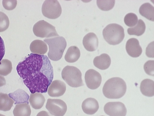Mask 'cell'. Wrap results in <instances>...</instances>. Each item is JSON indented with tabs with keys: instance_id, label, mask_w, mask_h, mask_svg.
I'll use <instances>...</instances> for the list:
<instances>
[{
	"instance_id": "obj_31",
	"label": "cell",
	"mask_w": 154,
	"mask_h": 116,
	"mask_svg": "<svg viewBox=\"0 0 154 116\" xmlns=\"http://www.w3.org/2000/svg\"><path fill=\"white\" fill-rule=\"evenodd\" d=\"M5 53V47L4 42L0 36V62L3 57Z\"/></svg>"
},
{
	"instance_id": "obj_9",
	"label": "cell",
	"mask_w": 154,
	"mask_h": 116,
	"mask_svg": "<svg viewBox=\"0 0 154 116\" xmlns=\"http://www.w3.org/2000/svg\"><path fill=\"white\" fill-rule=\"evenodd\" d=\"M105 112L109 116H125L127 109L124 104L120 102H109L104 105Z\"/></svg>"
},
{
	"instance_id": "obj_21",
	"label": "cell",
	"mask_w": 154,
	"mask_h": 116,
	"mask_svg": "<svg viewBox=\"0 0 154 116\" xmlns=\"http://www.w3.org/2000/svg\"><path fill=\"white\" fill-rule=\"evenodd\" d=\"M80 56V52L78 48L72 46L68 49L65 56V59L68 62L72 63L77 61Z\"/></svg>"
},
{
	"instance_id": "obj_3",
	"label": "cell",
	"mask_w": 154,
	"mask_h": 116,
	"mask_svg": "<svg viewBox=\"0 0 154 116\" xmlns=\"http://www.w3.org/2000/svg\"><path fill=\"white\" fill-rule=\"evenodd\" d=\"M44 41L49 46V50L48 54L49 58L54 61L60 60L66 46L65 39L62 37L58 36L46 38Z\"/></svg>"
},
{
	"instance_id": "obj_22",
	"label": "cell",
	"mask_w": 154,
	"mask_h": 116,
	"mask_svg": "<svg viewBox=\"0 0 154 116\" xmlns=\"http://www.w3.org/2000/svg\"><path fill=\"white\" fill-rule=\"evenodd\" d=\"M31 112L30 106L27 103L16 105L13 111L14 116H30Z\"/></svg>"
},
{
	"instance_id": "obj_12",
	"label": "cell",
	"mask_w": 154,
	"mask_h": 116,
	"mask_svg": "<svg viewBox=\"0 0 154 116\" xmlns=\"http://www.w3.org/2000/svg\"><path fill=\"white\" fill-rule=\"evenodd\" d=\"M126 50L128 54L133 57H137L141 54L142 50L139 41L134 38L128 40L126 44Z\"/></svg>"
},
{
	"instance_id": "obj_1",
	"label": "cell",
	"mask_w": 154,
	"mask_h": 116,
	"mask_svg": "<svg viewBox=\"0 0 154 116\" xmlns=\"http://www.w3.org/2000/svg\"><path fill=\"white\" fill-rule=\"evenodd\" d=\"M17 72L32 93H46L53 78V69L46 55L31 53L16 67Z\"/></svg>"
},
{
	"instance_id": "obj_24",
	"label": "cell",
	"mask_w": 154,
	"mask_h": 116,
	"mask_svg": "<svg viewBox=\"0 0 154 116\" xmlns=\"http://www.w3.org/2000/svg\"><path fill=\"white\" fill-rule=\"evenodd\" d=\"M12 69L11 62L7 59H3L0 62V74L6 76L10 73Z\"/></svg>"
},
{
	"instance_id": "obj_28",
	"label": "cell",
	"mask_w": 154,
	"mask_h": 116,
	"mask_svg": "<svg viewBox=\"0 0 154 116\" xmlns=\"http://www.w3.org/2000/svg\"><path fill=\"white\" fill-rule=\"evenodd\" d=\"M145 72L148 75L154 76V61L149 60L146 62L143 66Z\"/></svg>"
},
{
	"instance_id": "obj_29",
	"label": "cell",
	"mask_w": 154,
	"mask_h": 116,
	"mask_svg": "<svg viewBox=\"0 0 154 116\" xmlns=\"http://www.w3.org/2000/svg\"><path fill=\"white\" fill-rule=\"evenodd\" d=\"M17 0H3L2 5L4 8L8 10H12L17 5Z\"/></svg>"
},
{
	"instance_id": "obj_8",
	"label": "cell",
	"mask_w": 154,
	"mask_h": 116,
	"mask_svg": "<svg viewBox=\"0 0 154 116\" xmlns=\"http://www.w3.org/2000/svg\"><path fill=\"white\" fill-rule=\"evenodd\" d=\"M46 108L51 114L54 116H63L67 110L66 103L60 99L48 98Z\"/></svg>"
},
{
	"instance_id": "obj_20",
	"label": "cell",
	"mask_w": 154,
	"mask_h": 116,
	"mask_svg": "<svg viewBox=\"0 0 154 116\" xmlns=\"http://www.w3.org/2000/svg\"><path fill=\"white\" fill-rule=\"evenodd\" d=\"M140 14L147 19L152 21H154V8L149 3L142 4L139 9Z\"/></svg>"
},
{
	"instance_id": "obj_23",
	"label": "cell",
	"mask_w": 154,
	"mask_h": 116,
	"mask_svg": "<svg viewBox=\"0 0 154 116\" xmlns=\"http://www.w3.org/2000/svg\"><path fill=\"white\" fill-rule=\"evenodd\" d=\"M146 25L143 21L139 19L136 25L132 27L129 28L127 30L128 34L130 35H135L139 36L141 35L144 32Z\"/></svg>"
},
{
	"instance_id": "obj_26",
	"label": "cell",
	"mask_w": 154,
	"mask_h": 116,
	"mask_svg": "<svg viewBox=\"0 0 154 116\" xmlns=\"http://www.w3.org/2000/svg\"><path fill=\"white\" fill-rule=\"evenodd\" d=\"M138 18L137 15L132 13L127 14L124 18L125 24L129 27H132L136 25L137 23Z\"/></svg>"
},
{
	"instance_id": "obj_7",
	"label": "cell",
	"mask_w": 154,
	"mask_h": 116,
	"mask_svg": "<svg viewBox=\"0 0 154 116\" xmlns=\"http://www.w3.org/2000/svg\"><path fill=\"white\" fill-rule=\"evenodd\" d=\"M42 11L45 17L50 19H55L60 15L62 8L57 0H46L42 5Z\"/></svg>"
},
{
	"instance_id": "obj_27",
	"label": "cell",
	"mask_w": 154,
	"mask_h": 116,
	"mask_svg": "<svg viewBox=\"0 0 154 116\" xmlns=\"http://www.w3.org/2000/svg\"><path fill=\"white\" fill-rule=\"evenodd\" d=\"M9 25V21L7 16L4 13L0 11V32L6 30Z\"/></svg>"
},
{
	"instance_id": "obj_33",
	"label": "cell",
	"mask_w": 154,
	"mask_h": 116,
	"mask_svg": "<svg viewBox=\"0 0 154 116\" xmlns=\"http://www.w3.org/2000/svg\"><path fill=\"white\" fill-rule=\"evenodd\" d=\"M0 116H5L0 114Z\"/></svg>"
},
{
	"instance_id": "obj_6",
	"label": "cell",
	"mask_w": 154,
	"mask_h": 116,
	"mask_svg": "<svg viewBox=\"0 0 154 116\" xmlns=\"http://www.w3.org/2000/svg\"><path fill=\"white\" fill-rule=\"evenodd\" d=\"M33 31L36 36L42 38L59 36L55 27L43 20L38 21L34 25Z\"/></svg>"
},
{
	"instance_id": "obj_2",
	"label": "cell",
	"mask_w": 154,
	"mask_h": 116,
	"mask_svg": "<svg viewBox=\"0 0 154 116\" xmlns=\"http://www.w3.org/2000/svg\"><path fill=\"white\" fill-rule=\"evenodd\" d=\"M127 86L122 78L116 77L107 80L103 88V93L105 97L110 99H118L125 94Z\"/></svg>"
},
{
	"instance_id": "obj_32",
	"label": "cell",
	"mask_w": 154,
	"mask_h": 116,
	"mask_svg": "<svg viewBox=\"0 0 154 116\" xmlns=\"http://www.w3.org/2000/svg\"><path fill=\"white\" fill-rule=\"evenodd\" d=\"M36 116H52L48 112L45 111H40L37 114Z\"/></svg>"
},
{
	"instance_id": "obj_10",
	"label": "cell",
	"mask_w": 154,
	"mask_h": 116,
	"mask_svg": "<svg viewBox=\"0 0 154 116\" xmlns=\"http://www.w3.org/2000/svg\"><path fill=\"white\" fill-rule=\"evenodd\" d=\"M85 78L87 86L91 89H97L100 86L102 81L100 73L93 69H89L86 72Z\"/></svg>"
},
{
	"instance_id": "obj_15",
	"label": "cell",
	"mask_w": 154,
	"mask_h": 116,
	"mask_svg": "<svg viewBox=\"0 0 154 116\" xmlns=\"http://www.w3.org/2000/svg\"><path fill=\"white\" fill-rule=\"evenodd\" d=\"M111 62L109 56L106 53H103L100 56L95 57L93 60L94 66L101 70H105L109 66Z\"/></svg>"
},
{
	"instance_id": "obj_5",
	"label": "cell",
	"mask_w": 154,
	"mask_h": 116,
	"mask_svg": "<svg viewBox=\"0 0 154 116\" xmlns=\"http://www.w3.org/2000/svg\"><path fill=\"white\" fill-rule=\"evenodd\" d=\"M82 73L77 67L67 66L63 69L61 76L63 79L70 86L78 87L84 85Z\"/></svg>"
},
{
	"instance_id": "obj_19",
	"label": "cell",
	"mask_w": 154,
	"mask_h": 116,
	"mask_svg": "<svg viewBox=\"0 0 154 116\" xmlns=\"http://www.w3.org/2000/svg\"><path fill=\"white\" fill-rule=\"evenodd\" d=\"M45 101L44 96L42 94L38 92L31 93L29 99L31 105L35 109H39L41 108Z\"/></svg>"
},
{
	"instance_id": "obj_13",
	"label": "cell",
	"mask_w": 154,
	"mask_h": 116,
	"mask_svg": "<svg viewBox=\"0 0 154 116\" xmlns=\"http://www.w3.org/2000/svg\"><path fill=\"white\" fill-rule=\"evenodd\" d=\"M83 44L87 50L91 52L94 51L98 47V38L94 33H89L84 37L83 40Z\"/></svg>"
},
{
	"instance_id": "obj_14",
	"label": "cell",
	"mask_w": 154,
	"mask_h": 116,
	"mask_svg": "<svg viewBox=\"0 0 154 116\" xmlns=\"http://www.w3.org/2000/svg\"><path fill=\"white\" fill-rule=\"evenodd\" d=\"M82 107L85 114L92 115L95 114L99 108L97 101L95 98H86L83 102Z\"/></svg>"
},
{
	"instance_id": "obj_30",
	"label": "cell",
	"mask_w": 154,
	"mask_h": 116,
	"mask_svg": "<svg viewBox=\"0 0 154 116\" xmlns=\"http://www.w3.org/2000/svg\"><path fill=\"white\" fill-rule=\"evenodd\" d=\"M146 54L150 58H154V41L151 42L148 45L146 50Z\"/></svg>"
},
{
	"instance_id": "obj_11",
	"label": "cell",
	"mask_w": 154,
	"mask_h": 116,
	"mask_svg": "<svg viewBox=\"0 0 154 116\" xmlns=\"http://www.w3.org/2000/svg\"><path fill=\"white\" fill-rule=\"evenodd\" d=\"M66 89L65 84L63 82L56 80L52 82L48 89V95L52 97H58L62 95Z\"/></svg>"
},
{
	"instance_id": "obj_16",
	"label": "cell",
	"mask_w": 154,
	"mask_h": 116,
	"mask_svg": "<svg viewBox=\"0 0 154 116\" xmlns=\"http://www.w3.org/2000/svg\"><path fill=\"white\" fill-rule=\"evenodd\" d=\"M9 97L15 102L14 104L26 103L29 104V96L24 90L19 89L8 94Z\"/></svg>"
},
{
	"instance_id": "obj_17",
	"label": "cell",
	"mask_w": 154,
	"mask_h": 116,
	"mask_svg": "<svg viewBox=\"0 0 154 116\" xmlns=\"http://www.w3.org/2000/svg\"><path fill=\"white\" fill-rule=\"evenodd\" d=\"M140 91L144 95L151 97L154 95V82L149 79H145L141 82Z\"/></svg>"
},
{
	"instance_id": "obj_18",
	"label": "cell",
	"mask_w": 154,
	"mask_h": 116,
	"mask_svg": "<svg viewBox=\"0 0 154 116\" xmlns=\"http://www.w3.org/2000/svg\"><path fill=\"white\" fill-rule=\"evenodd\" d=\"M30 49L31 52L34 53L43 55L46 53L48 49L47 44L44 41L36 40L31 43Z\"/></svg>"
},
{
	"instance_id": "obj_4",
	"label": "cell",
	"mask_w": 154,
	"mask_h": 116,
	"mask_svg": "<svg viewBox=\"0 0 154 116\" xmlns=\"http://www.w3.org/2000/svg\"><path fill=\"white\" fill-rule=\"evenodd\" d=\"M103 35L105 40L109 44L116 45L120 43L125 37L123 28L115 23L108 25L103 31Z\"/></svg>"
},
{
	"instance_id": "obj_25",
	"label": "cell",
	"mask_w": 154,
	"mask_h": 116,
	"mask_svg": "<svg viewBox=\"0 0 154 116\" xmlns=\"http://www.w3.org/2000/svg\"><path fill=\"white\" fill-rule=\"evenodd\" d=\"M97 4L98 7L101 10L108 11L113 8L115 4V0H97Z\"/></svg>"
},
{
	"instance_id": "obj_34",
	"label": "cell",
	"mask_w": 154,
	"mask_h": 116,
	"mask_svg": "<svg viewBox=\"0 0 154 116\" xmlns=\"http://www.w3.org/2000/svg\"></svg>"
}]
</instances>
